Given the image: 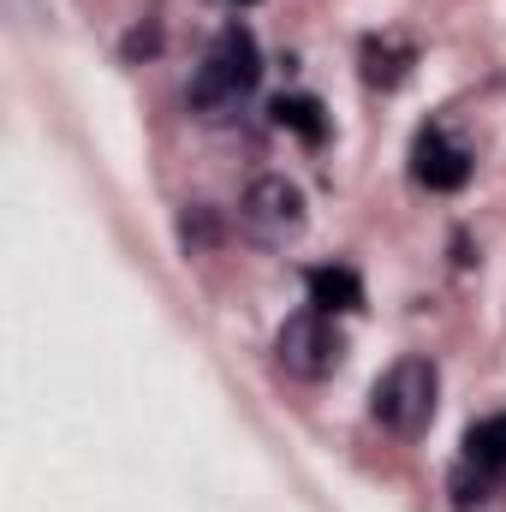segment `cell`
<instances>
[{
  "mask_svg": "<svg viewBox=\"0 0 506 512\" xmlns=\"http://www.w3.org/2000/svg\"><path fill=\"white\" fill-rule=\"evenodd\" d=\"M256 78H262V48H256L251 30L233 18V24H221V30H215V42H209L203 66L191 72L185 108H191L197 120L221 126V120H233V114H239V102L256 90Z\"/></svg>",
  "mask_w": 506,
  "mask_h": 512,
  "instance_id": "6da1fadb",
  "label": "cell"
},
{
  "mask_svg": "<svg viewBox=\"0 0 506 512\" xmlns=\"http://www.w3.org/2000/svg\"><path fill=\"white\" fill-rule=\"evenodd\" d=\"M435 393H441V376H435V364H429V358H399V364L376 382L370 411H376L381 429H393V435L417 441V435L429 429V417H435Z\"/></svg>",
  "mask_w": 506,
  "mask_h": 512,
  "instance_id": "7a4b0ae2",
  "label": "cell"
},
{
  "mask_svg": "<svg viewBox=\"0 0 506 512\" xmlns=\"http://www.w3.org/2000/svg\"><path fill=\"white\" fill-rule=\"evenodd\" d=\"M274 358H280L286 376H298V382H322V376H334V370L346 364V334L334 328V316H322V310H298V316L280 322V334H274Z\"/></svg>",
  "mask_w": 506,
  "mask_h": 512,
  "instance_id": "3957f363",
  "label": "cell"
},
{
  "mask_svg": "<svg viewBox=\"0 0 506 512\" xmlns=\"http://www.w3.org/2000/svg\"><path fill=\"white\" fill-rule=\"evenodd\" d=\"M239 215H245V233H251L256 245H274V251L292 245L304 233V221H310L304 215V191L286 173H262L251 191H245V209Z\"/></svg>",
  "mask_w": 506,
  "mask_h": 512,
  "instance_id": "277c9868",
  "label": "cell"
},
{
  "mask_svg": "<svg viewBox=\"0 0 506 512\" xmlns=\"http://www.w3.org/2000/svg\"><path fill=\"white\" fill-rule=\"evenodd\" d=\"M411 179L423 191H465L471 185V149L453 143L441 126H423L411 143Z\"/></svg>",
  "mask_w": 506,
  "mask_h": 512,
  "instance_id": "5b68a950",
  "label": "cell"
},
{
  "mask_svg": "<svg viewBox=\"0 0 506 512\" xmlns=\"http://www.w3.org/2000/svg\"><path fill=\"white\" fill-rule=\"evenodd\" d=\"M304 286H310V310H322V316H352V310H364V280H358L352 268H310Z\"/></svg>",
  "mask_w": 506,
  "mask_h": 512,
  "instance_id": "8992f818",
  "label": "cell"
},
{
  "mask_svg": "<svg viewBox=\"0 0 506 512\" xmlns=\"http://www.w3.org/2000/svg\"><path fill=\"white\" fill-rule=\"evenodd\" d=\"M411 66H417V48L411 42H399V36H364V78L370 84L393 90V84L411 78Z\"/></svg>",
  "mask_w": 506,
  "mask_h": 512,
  "instance_id": "52a82bcc",
  "label": "cell"
},
{
  "mask_svg": "<svg viewBox=\"0 0 506 512\" xmlns=\"http://www.w3.org/2000/svg\"><path fill=\"white\" fill-rule=\"evenodd\" d=\"M447 489H453V507L459 512H506V489L495 471H477L471 459L447 477Z\"/></svg>",
  "mask_w": 506,
  "mask_h": 512,
  "instance_id": "ba28073f",
  "label": "cell"
},
{
  "mask_svg": "<svg viewBox=\"0 0 506 512\" xmlns=\"http://www.w3.org/2000/svg\"><path fill=\"white\" fill-rule=\"evenodd\" d=\"M274 126L292 131V137H304V143H322L328 137V108L316 102V96H274Z\"/></svg>",
  "mask_w": 506,
  "mask_h": 512,
  "instance_id": "9c48e42d",
  "label": "cell"
},
{
  "mask_svg": "<svg viewBox=\"0 0 506 512\" xmlns=\"http://www.w3.org/2000/svg\"><path fill=\"white\" fill-rule=\"evenodd\" d=\"M465 459H471L477 471L506 477V411H501V417H483V423H471V429H465Z\"/></svg>",
  "mask_w": 506,
  "mask_h": 512,
  "instance_id": "30bf717a",
  "label": "cell"
},
{
  "mask_svg": "<svg viewBox=\"0 0 506 512\" xmlns=\"http://www.w3.org/2000/svg\"><path fill=\"white\" fill-rule=\"evenodd\" d=\"M179 233H185V245H191V251H197V245H215V221H209V209H203V203H197V209H185Z\"/></svg>",
  "mask_w": 506,
  "mask_h": 512,
  "instance_id": "8fae6325",
  "label": "cell"
},
{
  "mask_svg": "<svg viewBox=\"0 0 506 512\" xmlns=\"http://www.w3.org/2000/svg\"><path fill=\"white\" fill-rule=\"evenodd\" d=\"M126 54H155V30H131V36H126Z\"/></svg>",
  "mask_w": 506,
  "mask_h": 512,
  "instance_id": "7c38bea8",
  "label": "cell"
},
{
  "mask_svg": "<svg viewBox=\"0 0 506 512\" xmlns=\"http://www.w3.org/2000/svg\"><path fill=\"white\" fill-rule=\"evenodd\" d=\"M239 6H251V0H239Z\"/></svg>",
  "mask_w": 506,
  "mask_h": 512,
  "instance_id": "4fadbf2b",
  "label": "cell"
}]
</instances>
